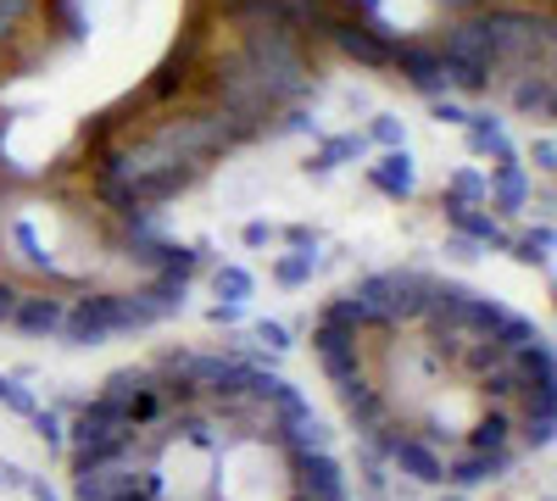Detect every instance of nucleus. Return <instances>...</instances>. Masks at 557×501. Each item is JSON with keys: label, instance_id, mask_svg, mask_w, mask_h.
I'll return each instance as SVG.
<instances>
[{"label": "nucleus", "instance_id": "obj_8", "mask_svg": "<svg viewBox=\"0 0 557 501\" xmlns=\"http://www.w3.org/2000/svg\"><path fill=\"white\" fill-rule=\"evenodd\" d=\"M446 217L457 223L462 235H474V240H491V246L502 240V229H496V217H480L474 206H446Z\"/></svg>", "mask_w": 557, "mask_h": 501}, {"label": "nucleus", "instance_id": "obj_5", "mask_svg": "<svg viewBox=\"0 0 557 501\" xmlns=\"http://www.w3.org/2000/svg\"><path fill=\"white\" fill-rule=\"evenodd\" d=\"M513 107H519V112H535V117H552V73H546V62L519 73V84H513Z\"/></svg>", "mask_w": 557, "mask_h": 501}, {"label": "nucleus", "instance_id": "obj_2", "mask_svg": "<svg viewBox=\"0 0 557 501\" xmlns=\"http://www.w3.org/2000/svg\"><path fill=\"white\" fill-rule=\"evenodd\" d=\"M67 479L73 501H346L307 401L218 356L112 374L73 424Z\"/></svg>", "mask_w": 557, "mask_h": 501}, {"label": "nucleus", "instance_id": "obj_9", "mask_svg": "<svg viewBox=\"0 0 557 501\" xmlns=\"http://www.w3.org/2000/svg\"><path fill=\"white\" fill-rule=\"evenodd\" d=\"M357 151H362V134H341V140H330V146L318 151L312 167H318V173H330L335 162H346V156H357Z\"/></svg>", "mask_w": 557, "mask_h": 501}, {"label": "nucleus", "instance_id": "obj_3", "mask_svg": "<svg viewBox=\"0 0 557 501\" xmlns=\"http://www.w3.org/2000/svg\"><path fill=\"white\" fill-rule=\"evenodd\" d=\"M391 62L407 73L412 89H424V96H441V89H446V73H441V51H435V45H391Z\"/></svg>", "mask_w": 557, "mask_h": 501}, {"label": "nucleus", "instance_id": "obj_12", "mask_svg": "<svg viewBox=\"0 0 557 501\" xmlns=\"http://www.w3.org/2000/svg\"><path fill=\"white\" fill-rule=\"evenodd\" d=\"M374 140H385V146H401V123H396V117H380V123H374Z\"/></svg>", "mask_w": 557, "mask_h": 501}, {"label": "nucleus", "instance_id": "obj_1", "mask_svg": "<svg viewBox=\"0 0 557 501\" xmlns=\"http://www.w3.org/2000/svg\"><path fill=\"white\" fill-rule=\"evenodd\" d=\"M312 351L362 440L418 485H485L552 435V351L462 285L362 279L323 306Z\"/></svg>", "mask_w": 557, "mask_h": 501}, {"label": "nucleus", "instance_id": "obj_10", "mask_svg": "<svg viewBox=\"0 0 557 501\" xmlns=\"http://www.w3.org/2000/svg\"><path fill=\"white\" fill-rule=\"evenodd\" d=\"M474 196H485V178H480V173H457V178H451L446 206H462V201H474Z\"/></svg>", "mask_w": 557, "mask_h": 501}, {"label": "nucleus", "instance_id": "obj_7", "mask_svg": "<svg viewBox=\"0 0 557 501\" xmlns=\"http://www.w3.org/2000/svg\"><path fill=\"white\" fill-rule=\"evenodd\" d=\"M462 128H469V146H474V151H485V156H496V162H513V146H507V134H502L496 117H474V112H469V123H462Z\"/></svg>", "mask_w": 557, "mask_h": 501}, {"label": "nucleus", "instance_id": "obj_6", "mask_svg": "<svg viewBox=\"0 0 557 501\" xmlns=\"http://www.w3.org/2000/svg\"><path fill=\"white\" fill-rule=\"evenodd\" d=\"M368 178L385 190V196H407L412 190V162H407V146L401 151H391V156H380L374 167H368Z\"/></svg>", "mask_w": 557, "mask_h": 501}, {"label": "nucleus", "instance_id": "obj_14", "mask_svg": "<svg viewBox=\"0 0 557 501\" xmlns=\"http://www.w3.org/2000/svg\"><path fill=\"white\" fill-rule=\"evenodd\" d=\"M307 262H312V256H290V262H278V279H285V285H296L301 273H307Z\"/></svg>", "mask_w": 557, "mask_h": 501}, {"label": "nucleus", "instance_id": "obj_4", "mask_svg": "<svg viewBox=\"0 0 557 501\" xmlns=\"http://www.w3.org/2000/svg\"><path fill=\"white\" fill-rule=\"evenodd\" d=\"M485 196H491V201H502V212H519V206H524V196H530L524 167H519V162H496V173L485 178Z\"/></svg>", "mask_w": 557, "mask_h": 501}, {"label": "nucleus", "instance_id": "obj_11", "mask_svg": "<svg viewBox=\"0 0 557 501\" xmlns=\"http://www.w3.org/2000/svg\"><path fill=\"white\" fill-rule=\"evenodd\" d=\"M28 12V0H0V34H12V23Z\"/></svg>", "mask_w": 557, "mask_h": 501}, {"label": "nucleus", "instance_id": "obj_13", "mask_svg": "<svg viewBox=\"0 0 557 501\" xmlns=\"http://www.w3.org/2000/svg\"><path fill=\"white\" fill-rule=\"evenodd\" d=\"M546 246H552V229L530 235V240H524V256H530V262H546Z\"/></svg>", "mask_w": 557, "mask_h": 501}]
</instances>
